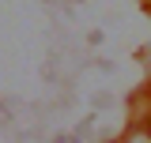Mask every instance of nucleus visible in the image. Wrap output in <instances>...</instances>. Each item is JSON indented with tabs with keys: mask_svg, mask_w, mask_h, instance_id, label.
<instances>
[{
	"mask_svg": "<svg viewBox=\"0 0 151 143\" xmlns=\"http://www.w3.org/2000/svg\"><path fill=\"white\" fill-rule=\"evenodd\" d=\"M121 143H151V128H132L129 136H121Z\"/></svg>",
	"mask_w": 151,
	"mask_h": 143,
	"instance_id": "1",
	"label": "nucleus"
},
{
	"mask_svg": "<svg viewBox=\"0 0 151 143\" xmlns=\"http://www.w3.org/2000/svg\"><path fill=\"white\" fill-rule=\"evenodd\" d=\"M147 128H151V124H147Z\"/></svg>",
	"mask_w": 151,
	"mask_h": 143,
	"instance_id": "2",
	"label": "nucleus"
}]
</instances>
